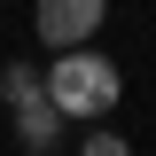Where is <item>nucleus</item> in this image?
I'll use <instances>...</instances> for the list:
<instances>
[{
	"label": "nucleus",
	"instance_id": "1",
	"mask_svg": "<svg viewBox=\"0 0 156 156\" xmlns=\"http://www.w3.org/2000/svg\"><path fill=\"white\" fill-rule=\"evenodd\" d=\"M117 94H125V78H117L109 55H94V47H55V62H47V101H55L70 125L109 117Z\"/></svg>",
	"mask_w": 156,
	"mask_h": 156
},
{
	"label": "nucleus",
	"instance_id": "2",
	"mask_svg": "<svg viewBox=\"0 0 156 156\" xmlns=\"http://www.w3.org/2000/svg\"><path fill=\"white\" fill-rule=\"evenodd\" d=\"M109 16V0H31V31L47 47H86Z\"/></svg>",
	"mask_w": 156,
	"mask_h": 156
},
{
	"label": "nucleus",
	"instance_id": "3",
	"mask_svg": "<svg viewBox=\"0 0 156 156\" xmlns=\"http://www.w3.org/2000/svg\"><path fill=\"white\" fill-rule=\"evenodd\" d=\"M62 133H70V117H62V109H55L47 94L16 109V140H23L31 156H55V148H62Z\"/></svg>",
	"mask_w": 156,
	"mask_h": 156
},
{
	"label": "nucleus",
	"instance_id": "4",
	"mask_svg": "<svg viewBox=\"0 0 156 156\" xmlns=\"http://www.w3.org/2000/svg\"><path fill=\"white\" fill-rule=\"evenodd\" d=\"M47 94V70H31V62H8V70H0V101H8V109H23V101H39Z\"/></svg>",
	"mask_w": 156,
	"mask_h": 156
},
{
	"label": "nucleus",
	"instance_id": "5",
	"mask_svg": "<svg viewBox=\"0 0 156 156\" xmlns=\"http://www.w3.org/2000/svg\"><path fill=\"white\" fill-rule=\"evenodd\" d=\"M125 148V133L117 125H101V117H86V133H78V156H117Z\"/></svg>",
	"mask_w": 156,
	"mask_h": 156
}]
</instances>
